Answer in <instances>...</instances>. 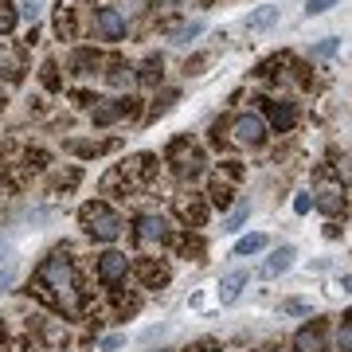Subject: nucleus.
Segmentation results:
<instances>
[{
	"label": "nucleus",
	"instance_id": "obj_1",
	"mask_svg": "<svg viewBox=\"0 0 352 352\" xmlns=\"http://www.w3.org/2000/svg\"><path fill=\"white\" fill-rule=\"evenodd\" d=\"M39 286L51 289V302L75 314V274H71V254L67 251H51L47 263L39 266Z\"/></svg>",
	"mask_w": 352,
	"mask_h": 352
},
{
	"label": "nucleus",
	"instance_id": "obj_2",
	"mask_svg": "<svg viewBox=\"0 0 352 352\" xmlns=\"http://www.w3.org/2000/svg\"><path fill=\"white\" fill-rule=\"evenodd\" d=\"M78 215H82V227H87L90 239L110 243V239H118V235H122V219H118V212H113L110 204L94 200V204H87Z\"/></svg>",
	"mask_w": 352,
	"mask_h": 352
},
{
	"label": "nucleus",
	"instance_id": "obj_3",
	"mask_svg": "<svg viewBox=\"0 0 352 352\" xmlns=\"http://www.w3.org/2000/svg\"><path fill=\"white\" fill-rule=\"evenodd\" d=\"M231 133H235L239 145H263L266 141V122L258 118V113H239L235 126H231Z\"/></svg>",
	"mask_w": 352,
	"mask_h": 352
},
{
	"label": "nucleus",
	"instance_id": "obj_4",
	"mask_svg": "<svg viewBox=\"0 0 352 352\" xmlns=\"http://www.w3.org/2000/svg\"><path fill=\"white\" fill-rule=\"evenodd\" d=\"M129 274V258L122 251H106L98 258V282L102 286H118V282H126Z\"/></svg>",
	"mask_w": 352,
	"mask_h": 352
},
{
	"label": "nucleus",
	"instance_id": "obj_5",
	"mask_svg": "<svg viewBox=\"0 0 352 352\" xmlns=\"http://www.w3.org/2000/svg\"><path fill=\"white\" fill-rule=\"evenodd\" d=\"M294 352H325V321L314 317L305 329L294 333Z\"/></svg>",
	"mask_w": 352,
	"mask_h": 352
},
{
	"label": "nucleus",
	"instance_id": "obj_6",
	"mask_svg": "<svg viewBox=\"0 0 352 352\" xmlns=\"http://www.w3.org/2000/svg\"><path fill=\"white\" fill-rule=\"evenodd\" d=\"M314 208L325 212V215H340L344 212V188H340L337 180H325V184L314 192Z\"/></svg>",
	"mask_w": 352,
	"mask_h": 352
},
{
	"label": "nucleus",
	"instance_id": "obj_7",
	"mask_svg": "<svg viewBox=\"0 0 352 352\" xmlns=\"http://www.w3.org/2000/svg\"><path fill=\"white\" fill-rule=\"evenodd\" d=\"M168 161L176 164V173L180 176H196L200 173V153H196V145H188V141H173Z\"/></svg>",
	"mask_w": 352,
	"mask_h": 352
},
{
	"label": "nucleus",
	"instance_id": "obj_8",
	"mask_svg": "<svg viewBox=\"0 0 352 352\" xmlns=\"http://www.w3.org/2000/svg\"><path fill=\"white\" fill-rule=\"evenodd\" d=\"M98 36L106 43H118V39H126V16L118 12V8H98Z\"/></svg>",
	"mask_w": 352,
	"mask_h": 352
},
{
	"label": "nucleus",
	"instance_id": "obj_9",
	"mask_svg": "<svg viewBox=\"0 0 352 352\" xmlns=\"http://www.w3.org/2000/svg\"><path fill=\"white\" fill-rule=\"evenodd\" d=\"M294 258H298V247H294V243H282L278 251H270V258L263 263V270H258V274H263V278H278V274H286L289 266H294Z\"/></svg>",
	"mask_w": 352,
	"mask_h": 352
},
{
	"label": "nucleus",
	"instance_id": "obj_10",
	"mask_svg": "<svg viewBox=\"0 0 352 352\" xmlns=\"http://www.w3.org/2000/svg\"><path fill=\"white\" fill-rule=\"evenodd\" d=\"M133 110V98H113V102H102V106H94V126H113L122 113Z\"/></svg>",
	"mask_w": 352,
	"mask_h": 352
},
{
	"label": "nucleus",
	"instance_id": "obj_11",
	"mask_svg": "<svg viewBox=\"0 0 352 352\" xmlns=\"http://www.w3.org/2000/svg\"><path fill=\"white\" fill-rule=\"evenodd\" d=\"M247 282H251V278L243 274V270H231V274L219 282V305H235V302H239V294H243Z\"/></svg>",
	"mask_w": 352,
	"mask_h": 352
},
{
	"label": "nucleus",
	"instance_id": "obj_12",
	"mask_svg": "<svg viewBox=\"0 0 352 352\" xmlns=\"http://www.w3.org/2000/svg\"><path fill=\"white\" fill-rule=\"evenodd\" d=\"M138 235L145 243H164L168 239V223H164L161 215H141L138 219Z\"/></svg>",
	"mask_w": 352,
	"mask_h": 352
},
{
	"label": "nucleus",
	"instance_id": "obj_13",
	"mask_svg": "<svg viewBox=\"0 0 352 352\" xmlns=\"http://www.w3.org/2000/svg\"><path fill=\"white\" fill-rule=\"evenodd\" d=\"M266 110H270V126L274 129H289L294 122H298L294 102H266Z\"/></svg>",
	"mask_w": 352,
	"mask_h": 352
},
{
	"label": "nucleus",
	"instance_id": "obj_14",
	"mask_svg": "<svg viewBox=\"0 0 352 352\" xmlns=\"http://www.w3.org/2000/svg\"><path fill=\"white\" fill-rule=\"evenodd\" d=\"M278 24V8L274 4H263V8H254L251 16H247V32H266V28Z\"/></svg>",
	"mask_w": 352,
	"mask_h": 352
},
{
	"label": "nucleus",
	"instance_id": "obj_15",
	"mask_svg": "<svg viewBox=\"0 0 352 352\" xmlns=\"http://www.w3.org/2000/svg\"><path fill=\"white\" fill-rule=\"evenodd\" d=\"M94 67H98V55H94L90 47H82V51L71 55V71H75V75H90Z\"/></svg>",
	"mask_w": 352,
	"mask_h": 352
},
{
	"label": "nucleus",
	"instance_id": "obj_16",
	"mask_svg": "<svg viewBox=\"0 0 352 352\" xmlns=\"http://www.w3.org/2000/svg\"><path fill=\"white\" fill-rule=\"evenodd\" d=\"M200 32H204V20H192V24L173 28V32H168V39H173V43H192V39L200 36Z\"/></svg>",
	"mask_w": 352,
	"mask_h": 352
},
{
	"label": "nucleus",
	"instance_id": "obj_17",
	"mask_svg": "<svg viewBox=\"0 0 352 352\" xmlns=\"http://www.w3.org/2000/svg\"><path fill=\"white\" fill-rule=\"evenodd\" d=\"M247 219H251V204L243 200L239 208L231 212V219H227V223H223V231H227V235H235V231H243V223H247Z\"/></svg>",
	"mask_w": 352,
	"mask_h": 352
},
{
	"label": "nucleus",
	"instance_id": "obj_18",
	"mask_svg": "<svg viewBox=\"0 0 352 352\" xmlns=\"http://www.w3.org/2000/svg\"><path fill=\"white\" fill-rule=\"evenodd\" d=\"M258 251H266V235H247V239L235 243V254H239V258H247V254H258Z\"/></svg>",
	"mask_w": 352,
	"mask_h": 352
},
{
	"label": "nucleus",
	"instance_id": "obj_19",
	"mask_svg": "<svg viewBox=\"0 0 352 352\" xmlns=\"http://www.w3.org/2000/svg\"><path fill=\"white\" fill-rule=\"evenodd\" d=\"M16 20H20V12H16L12 4H4V0H0V36H8V32L16 28Z\"/></svg>",
	"mask_w": 352,
	"mask_h": 352
},
{
	"label": "nucleus",
	"instance_id": "obj_20",
	"mask_svg": "<svg viewBox=\"0 0 352 352\" xmlns=\"http://www.w3.org/2000/svg\"><path fill=\"white\" fill-rule=\"evenodd\" d=\"M337 344H340V352H352V317H344V321H340V329H337Z\"/></svg>",
	"mask_w": 352,
	"mask_h": 352
},
{
	"label": "nucleus",
	"instance_id": "obj_21",
	"mask_svg": "<svg viewBox=\"0 0 352 352\" xmlns=\"http://www.w3.org/2000/svg\"><path fill=\"white\" fill-rule=\"evenodd\" d=\"M39 12H43V0H20V16H24L28 24L39 20Z\"/></svg>",
	"mask_w": 352,
	"mask_h": 352
},
{
	"label": "nucleus",
	"instance_id": "obj_22",
	"mask_svg": "<svg viewBox=\"0 0 352 352\" xmlns=\"http://www.w3.org/2000/svg\"><path fill=\"white\" fill-rule=\"evenodd\" d=\"M333 4H340V0H305V16H321V12H329Z\"/></svg>",
	"mask_w": 352,
	"mask_h": 352
},
{
	"label": "nucleus",
	"instance_id": "obj_23",
	"mask_svg": "<svg viewBox=\"0 0 352 352\" xmlns=\"http://www.w3.org/2000/svg\"><path fill=\"white\" fill-rule=\"evenodd\" d=\"M141 78L145 82H161V59H149V63L141 67Z\"/></svg>",
	"mask_w": 352,
	"mask_h": 352
},
{
	"label": "nucleus",
	"instance_id": "obj_24",
	"mask_svg": "<svg viewBox=\"0 0 352 352\" xmlns=\"http://www.w3.org/2000/svg\"><path fill=\"white\" fill-rule=\"evenodd\" d=\"M212 200L219 204V208H227V200H231V188H227V184H212Z\"/></svg>",
	"mask_w": 352,
	"mask_h": 352
},
{
	"label": "nucleus",
	"instance_id": "obj_25",
	"mask_svg": "<svg viewBox=\"0 0 352 352\" xmlns=\"http://www.w3.org/2000/svg\"><path fill=\"white\" fill-rule=\"evenodd\" d=\"M122 344H126V337H122V333H113V337L102 340L98 349H102V352H113V349H122Z\"/></svg>",
	"mask_w": 352,
	"mask_h": 352
},
{
	"label": "nucleus",
	"instance_id": "obj_26",
	"mask_svg": "<svg viewBox=\"0 0 352 352\" xmlns=\"http://www.w3.org/2000/svg\"><path fill=\"white\" fill-rule=\"evenodd\" d=\"M43 82L51 90H59V75H55V63H43Z\"/></svg>",
	"mask_w": 352,
	"mask_h": 352
},
{
	"label": "nucleus",
	"instance_id": "obj_27",
	"mask_svg": "<svg viewBox=\"0 0 352 352\" xmlns=\"http://www.w3.org/2000/svg\"><path fill=\"white\" fill-rule=\"evenodd\" d=\"M12 282H16V266H4V270H0V294L12 286Z\"/></svg>",
	"mask_w": 352,
	"mask_h": 352
},
{
	"label": "nucleus",
	"instance_id": "obj_28",
	"mask_svg": "<svg viewBox=\"0 0 352 352\" xmlns=\"http://www.w3.org/2000/svg\"><path fill=\"white\" fill-rule=\"evenodd\" d=\"M122 78H129V67L126 63H110V82H122Z\"/></svg>",
	"mask_w": 352,
	"mask_h": 352
},
{
	"label": "nucleus",
	"instance_id": "obj_29",
	"mask_svg": "<svg viewBox=\"0 0 352 352\" xmlns=\"http://www.w3.org/2000/svg\"><path fill=\"white\" fill-rule=\"evenodd\" d=\"M333 51H337V39H333V36H329V39H321V43H317V55H321V59H329Z\"/></svg>",
	"mask_w": 352,
	"mask_h": 352
},
{
	"label": "nucleus",
	"instance_id": "obj_30",
	"mask_svg": "<svg viewBox=\"0 0 352 352\" xmlns=\"http://www.w3.org/2000/svg\"><path fill=\"white\" fill-rule=\"evenodd\" d=\"M309 204H314L309 196H298V200H294V212H298V215H305V212H309Z\"/></svg>",
	"mask_w": 352,
	"mask_h": 352
},
{
	"label": "nucleus",
	"instance_id": "obj_31",
	"mask_svg": "<svg viewBox=\"0 0 352 352\" xmlns=\"http://www.w3.org/2000/svg\"><path fill=\"white\" fill-rule=\"evenodd\" d=\"M286 314H309V305L305 302H286Z\"/></svg>",
	"mask_w": 352,
	"mask_h": 352
},
{
	"label": "nucleus",
	"instance_id": "obj_32",
	"mask_svg": "<svg viewBox=\"0 0 352 352\" xmlns=\"http://www.w3.org/2000/svg\"><path fill=\"white\" fill-rule=\"evenodd\" d=\"M192 352H223V349H219V344H212V340H204V344H196Z\"/></svg>",
	"mask_w": 352,
	"mask_h": 352
},
{
	"label": "nucleus",
	"instance_id": "obj_33",
	"mask_svg": "<svg viewBox=\"0 0 352 352\" xmlns=\"http://www.w3.org/2000/svg\"><path fill=\"white\" fill-rule=\"evenodd\" d=\"M337 286L344 289V294H352V274H344V278H340V282H337Z\"/></svg>",
	"mask_w": 352,
	"mask_h": 352
},
{
	"label": "nucleus",
	"instance_id": "obj_34",
	"mask_svg": "<svg viewBox=\"0 0 352 352\" xmlns=\"http://www.w3.org/2000/svg\"><path fill=\"white\" fill-rule=\"evenodd\" d=\"M8 251H12V247H8V239H0V258H4Z\"/></svg>",
	"mask_w": 352,
	"mask_h": 352
},
{
	"label": "nucleus",
	"instance_id": "obj_35",
	"mask_svg": "<svg viewBox=\"0 0 352 352\" xmlns=\"http://www.w3.org/2000/svg\"><path fill=\"white\" fill-rule=\"evenodd\" d=\"M0 102H4V98H0Z\"/></svg>",
	"mask_w": 352,
	"mask_h": 352
}]
</instances>
